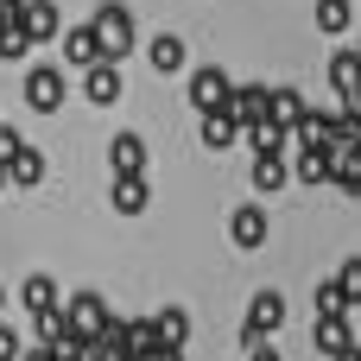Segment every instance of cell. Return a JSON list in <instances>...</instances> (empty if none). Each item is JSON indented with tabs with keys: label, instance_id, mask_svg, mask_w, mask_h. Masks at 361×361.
Segmentation results:
<instances>
[{
	"label": "cell",
	"instance_id": "obj_1",
	"mask_svg": "<svg viewBox=\"0 0 361 361\" xmlns=\"http://www.w3.org/2000/svg\"><path fill=\"white\" fill-rule=\"evenodd\" d=\"M63 95H70V76L57 63H25V108L32 114H57Z\"/></svg>",
	"mask_w": 361,
	"mask_h": 361
},
{
	"label": "cell",
	"instance_id": "obj_2",
	"mask_svg": "<svg viewBox=\"0 0 361 361\" xmlns=\"http://www.w3.org/2000/svg\"><path fill=\"white\" fill-rule=\"evenodd\" d=\"M95 32H102V51H108V57H127V51H133V38H140V25H133V13H127L121 0L95 6Z\"/></svg>",
	"mask_w": 361,
	"mask_h": 361
},
{
	"label": "cell",
	"instance_id": "obj_3",
	"mask_svg": "<svg viewBox=\"0 0 361 361\" xmlns=\"http://www.w3.org/2000/svg\"><path fill=\"white\" fill-rule=\"evenodd\" d=\"M82 95H89L95 108H114V102L127 95V76H121V57H95V63L82 70Z\"/></svg>",
	"mask_w": 361,
	"mask_h": 361
},
{
	"label": "cell",
	"instance_id": "obj_4",
	"mask_svg": "<svg viewBox=\"0 0 361 361\" xmlns=\"http://www.w3.org/2000/svg\"><path fill=\"white\" fill-rule=\"evenodd\" d=\"M267 235H273V222H267V209H260V203H241V209H228V241H235L241 254L267 247Z\"/></svg>",
	"mask_w": 361,
	"mask_h": 361
},
{
	"label": "cell",
	"instance_id": "obj_5",
	"mask_svg": "<svg viewBox=\"0 0 361 361\" xmlns=\"http://www.w3.org/2000/svg\"><path fill=\"white\" fill-rule=\"evenodd\" d=\"M63 317H70L82 336H108V330H114V311H108V298H102V292H76V298L63 305Z\"/></svg>",
	"mask_w": 361,
	"mask_h": 361
},
{
	"label": "cell",
	"instance_id": "obj_6",
	"mask_svg": "<svg viewBox=\"0 0 361 361\" xmlns=\"http://www.w3.org/2000/svg\"><path fill=\"white\" fill-rule=\"evenodd\" d=\"M228 95H235V82H228V70H216V63H203V70L190 76V108H197V114H209V108H228Z\"/></svg>",
	"mask_w": 361,
	"mask_h": 361
},
{
	"label": "cell",
	"instance_id": "obj_7",
	"mask_svg": "<svg viewBox=\"0 0 361 361\" xmlns=\"http://www.w3.org/2000/svg\"><path fill=\"white\" fill-rule=\"evenodd\" d=\"M102 343H114V349H127L133 361H146L152 349H159V324H152V317H133V324H121V317H114V330H108Z\"/></svg>",
	"mask_w": 361,
	"mask_h": 361
},
{
	"label": "cell",
	"instance_id": "obj_8",
	"mask_svg": "<svg viewBox=\"0 0 361 361\" xmlns=\"http://www.w3.org/2000/svg\"><path fill=\"white\" fill-rule=\"evenodd\" d=\"M57 44H63V63H76V70H89L95 57H108V51H102L95 19H89V25H63V32H57Z\"/></svg>",
	"mask_w": 361,
	"mask_h": 361
},
{
	"label": "cell",
	"instance_id": "obj_9",
	"mask_svg": "<svg viewBox=\"0 0 361 361\" xmlns=\"http://www.w3.org/2000/svg\"><path fill=\"white\" fill-rule=\"evenodd\" d=\"M286 330V292H254L247 298V336H279Z\"/></svg>",
	"mask_w": 361,
	"mask_h": 361
},
{
	"label": "cell",
	"instance_id": "obj_10",
	"mask_svg": "<svg viewBox=\"0 0 361 361\" xmlns=\"http://www.w3.org/2000/svg\"><path fill=\"white\" fill-rule=\"evenodd\" d=\"M197 133H203V146H209V152H228V146H235L247 127H241V114H235V108H209Z\"/></svg>",
	"mask_w": 361,
	"mask_h": 361
},
{
	"label": "cell",
	"instance_id": "obj_11",
	"mask_svg": "<svg viewBox=\"0 0 361 361\" xmlns=\"http://www.w3.org/2000/svg\"><path fill=\"white\" fill-rule=\"evenodd\" d=\"M19 19H25L32 44H44V38H57V32H63V13H57V0H19Z\"/></svg>",
	"mask_w": 361,
	"mask_h": 361
},
{
	"label": "cell",
	"instance_id": "obj_12",
	"mask_svg": "<svg viewBox=\"0 0 361 361\" xmlns=\"http://www.w3.org/2000/svg\"><path fill=\"white\" fill-rule=\"evenodd\" d=\"M336 152H343V146H305L292 171H298L305 184H336Z\"/></svg>",
	"mask_w": 361,
	"mask_h": 361
},
{
	"label": "cell",
	"instance_id": "obj_13",
	"mask_svg": "<svg viewBox=\"0 0 361 361\" xmlns=\"http://www.w3.org/2000/svg\"><path fill=\"white\" fill-rule=\"evenodd\" d=\"M108 203H114V216H140V209L152 203V190H146V171H127V178H114Z\"/></svg>",
	"mask_w": 361,
	"mask_h": 361
},
{
	"label": "cell",
	"instance_id": "obj_14",
	"mask_svg": "<svg viewBox=\"0 0 361 361\" xmlns=\"http://www.w3.org/2000/svg\"><path fill=\"white\" fill-rule=\"evenodd\" d=\"M311 343L324 349V355H343L355 336H349V311H317V330H311Z\"/></svg>",
	"mask_w": 361,
	"mask_h": 361
},
{
	"label": "cell",
	"instance_id": "obj_15",
	"mask_svg": "<svg viewBox=\"0 0 361 361\" xmlns=\"http://www.w3.org/2000/svg\"><path fill=\"white\" fill-rule=\"evenodd\" d=\"M267 102H273V89H260V82H235V95H228V108L241 114V127L267 121Z\"/></svg>",
	"mask_w": 361,
	"mask_h": 361
},
{
	"label": "cell",
	"instance_id": "obj_16",
	"mask_svg": "<svg viewBox=\"0 0 361 361\" xmlns=\"http://www.w3.org/2000/svg\"><path fill=\"white\" fill-rule=\"evenodd\" d=\"M108 165H114V178H127V171H146V140H140V133H114V146H108Z\"/></svg>",
	"mask_w": 361,
	"mask_h": 361
},
{
	"label": "cell",
	"instance_id": "obj_17",
	"mask_svg": "<svg viewBox=\"0 0 361 361\" xmlns=\"http://www.w3.org/2000/svg\"><path fill=\"white\" fill-rule=\"evenodd\" d=\"M146 57H152V70H159V76H178V70H184V38H178V32H159Z\"/></svg>",
	"mask_w": 361,
	"mask_h": 361
},
{
	"label": "cell",
	"instance_id": "obj_18",
	"mask_svg": "<svg viewBox=\"0 0 361 361\" xmlns=\"http://www.w3.org/2000/svg\"><path fill=\"white\" fill-rule=\"evenodd\" d=\"M286 178H292L286 152H254V190H286Z\"/></svg>",
	"mask_w": 361,
	"mask_h": 361
},
{
	"label": "cell",
	"instance_id": "obj_19",
	"mask_svg": "<svg viewBox=\"0 0 361 361\" xmlns=\"http://www.w3.org/2000/svg\"><path fill=\"white\" fill-rule=\"evenodd\" d=\"M19 298H25V317H51V311H63V305H57V286H51L44 273H32Z\"/></svg>",
	"mask_w": 361,
	"mask_h": 361
},
{
	"label": "cell",
	"instance_id": "obj_20",
	"mask_svg": "<svg viewBox=\"0 0 361 361\" xmlns=\"http://www.w3.org/2000/svg\"><path fill=\"white\" fill-rule=\"evenodd\" d=\"M330 82H336L343 95H355V89H361V44H355V51H336V57H330Z\"/></svg>",
	"mask_w": 361,
	"mask_h": 361
},
{
	"label": "cell",
	"instance_id": "obj_21",
	"mask_svg": "<svg viewBox=\"0 0 361 361\" xmlns=\"http://www.w3.org/2000/svg\"><path fill=\"white\" fill-rule=\"evenodd\" d=\"M298 140H305V146H343V140H336V114H311V108H305Z\"/></svg>",
	"mask_w": 361,
	"mask_h": 361
},
{
	"label": "cell",
	"instance_id": "obj_22",
	"mask_svg": "<svg viewBox=\"0 0 361 361\" xmlns=\"http://www.w3.org/2000/svg\"><path fill=\"white\" fill-rule=\"evenodd\" d=\"M6 178H13V184H25V190H32V184H44V152H38V146H19V159L6 165Z\"/></svg>",
	"mask_w": 361,
	"mask_h": 361
},
{
	"label": "cell",
	"instance_id": "obj_23",
	"mask_svg": "<svg viewBox=\"0 0 361 361\" xmlns=\"http://www.w3.org/2000/svg\"><path fill=\"white\" fill-rule=\"evenodd\" d=\"M286 133H292V127H286V121H273V114L247 127V140H254V152H286Z\"/></svg>",
	"mask_w": 361,
	"mask_h": 361
},
{
	"label": "cell",
	"instance_id": "obj_24",
	"mask_svg": "<svg viewBox=\"0 0 361 361\" xmlns=\"http://www.w3.org/2000/svg\"><path fill=\"white\" fill-rule=\"evenodd\" d=\"M152 324H159V343H171V349H184V343H190V311H178V305H171V311H159Z\"/></svg>",
	"mask_w": 361,
	"mask_h": 361
},
{
	"label": "cell",
	"instance_id": "obj_25",
	"mask_svg": "<svg viewBox=\"0 0 361 361\" xmlns=\"http://www.w3.org/2000/svg\"><path fill=\"white\" fill-rule=\"evenodd\" d=\"M267 114H273V121H286V127H298V121H305V95H298V89H273Z\"/></svg>",
	"mask_w": 361,
	"mask_h": 361
},
{
	"label": "cell",
	"instance_id": "obj_26",
	"mask_svg": "<svg viewBox=\"0 0 361 361\" xmlns=\"http://www.w3.org/2000/svg\"><path fill=\"white\" fill-rule=\"evenodd\" d=\"M336 184H343L349 197H361V152H355V146L336 152Z\"/></svg>",
	"mask_w": 361,
	"mask_h": 361
},
{
	"label": "cell",
	"instance_id": "obj_27",
	"mask_svg": "<svg viewBox=\"0 0 361 361\" xmlns=\"http://www.w3.org/2000/svg\"><path fill=\"white\" fill-rule=\"evenodd\" d=\"M349 19H355L349 0H317V25H324V32H349Z\"/></svg>",
	"mask_w": 361,
	"mask_h": 361
},
{
	"label": "cell",
	"instance_id": "obj_28",
	"mask_svg": "<svg viewBox=\"0 0 361 361\" xmlns=\"http://www.w3.org/2000/svg\"><path fill=\"white\" fill-rule=\"evenodd\" d=\"M336 286H343V298H349V305H361V254H355V260H343Z\"/></svg>",
	"mask_w": 361,
	"mask_h": 361
},
{
	"label": "cell",
	"instance_id": "obj_29",
	"mask_svg": "<svg viewBox=\"0 0 361 361\" xmlns=\"http://www.w3.org/2000/svg\"><path fill=\"white\" fill-rule=\"evenodd\" d=\"M317 311H349V298H343V286H336V279H324V286H317Z\"/></svg>",
	"mask_w": 361,
	"mask_h": 361
},
{
	"label": "cell",
	"instance_id": "obj_30",
	"mask_svg": "<svg viewBox=\"0 0 361 361\" xmlns=\"http://www.w3.org/2000/svg\"><path fill=\"white\" fill-rule=\"evenodd\" d=\"M247 361H279V349H273V336H247Z\"/></svg>",
	"mask_w": 361,
	"mask_h": 361
},
{
	"label": "cell",
	"instance_id": "obj_31",
	"mask_svg": "<svg viewBox=\"0 0 361 361\" xmlns=\"http://www.w3.org/2000/svg\"><path fill=\"white\" fill-rule=\"evenodd\" d=\"M0 159H6V165L19 159V133H6V127H0Z\"/></svg>",
	"mask_w": 361,
	"mask_h": 361
},
{
	"label": "cell",
	"instance_id": "obj_32",
	"mask_svg": "<svg viewBox=\"0 0 361 361\" xmlns=\"http://www.w3.org/2000/svg\"><path fill=\"white\" fill-rule=\"evenodd\" d=\"M0 361H19V343H13V330L0 324Z\"/></svg>",
	"mask_w": 361,
	"mask_h": 361
},
{
	"label": "cell",
	"instance_id": "obj_33",
	"mask_svg": "<svg viewBox=\"0 0 361 361\" xmlns=\"http://www.w3.org/2000/svg\"><path fill=\"white\" fill-rule=\"evenodd\" d=\"M146 361H184V349H171V343H159V349H152Z\"/></svg>",
	"mask_w": 361,
	"mask_h": 361
},
{
	"label": "cell",
	"instance_id": "obj_34",
	"mask_svg": "<svg viewBox=\"0 0 361 361\" xmlns=\"http://www.w3.org/2000/svg\"><path fill=\"white\" fill-rule=\"evenodd\" d=\"M19 361H63V355H57V349L44 343V349H25V355H19Z\"/></svg>",
	"mask_w": 361,
	"mask_h": 361
},
{
	"label": "cell",
	"instance_id": "obj_35",
	"mask_svg": "<svg viewBox=\"0 0 361 361\" xmlns=\"http://www.w3.org/2000/svg\"><path fill=\"white\" fill-rule=\"evenodd\" d=\"M330 361H361V349H355V343H349V349H343V355H330Z\"/></svg>",
	"mask_w": 361,
	"mask_h": 361
},
{
	"label": "cell",
	"instance_id": "obj_36",
	"mask_svg": "<svg viewBox=\"0 0 361 361\" xmlns=\"http://www.w3.org/2000/svg\"><path fill=\"white\" fill-rule=\"evenodd\" d=\"M6 184H13V178H6V159H0V190H6Z\"/></svg>",
	"mask_w": 361,
	"mask_h": 361
},
{
	"label": "cell",
	"instance_id": "obj_37",
	"mask_svg": "<svg viewBox=\"0 0 361 361\" xmlns=\"http://www.w3.org/2000/svg\"><path fill=\"white\" fill-rule=\"evenodd\" d=\"M0 305H6V292H0Z\"/></svg>",
	"mask_w": 361,
	"mask_h": 361
}]
</instances>
